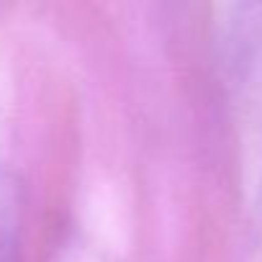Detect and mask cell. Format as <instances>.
I'll use <instances>...</instances> for the list:
<instances>
[{
  "instance_id": "cell-1",
  "label": "cell",
  "mask_w": 262,
  "mask_h": 262,
  "mask_svg": "<svg viewBox=\"0 0 262 262\" xmlns=\"http://www.w3.org/2000/svg\"><path fill=\"white\" fill-rule=\"evenodd\" d=\"M0 262H18L13 226H11V219L3 213V208H0Z\"/></svg>"
}]
</instances>
